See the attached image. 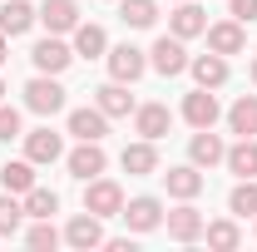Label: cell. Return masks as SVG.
<instances>
[{
  "label": "cell",
  "instance_id": "obj_13",
  "mask_svg": "<svg viewBox=\"0 0 257 252\" xmlns=\"http://www.w3.org/2000/svg\"><path fill=\"white\" fill-rule=\"evenodd\" d=\"M208 50L213 55H242L247 50V30L237 25V20H223V25H208Z\"/></svg>",
  "mask_w": 257,
  "mask_h": 252
},
{
  "label": "cell",
  "instance_id": "obj_31",
  "mask_svg": "<svg viewBox=\"0 0 257 252\" xmlns=\"http://www.w3.org/2000/svg\"><path fill=\"white\" fill-rule=\"evenodd\" d=\"M20 222H25V203L15 193H0V237H10Z\"/></svg>",
  "mask_w": 257,
  "mask_h": 252
},
{
  "label": "cell",
  "instance_id": "obj_10",
  "mask_svg": "<svg viewBox=\"0 0 257 252\" xmlns=\"http://www.w3.org/2000/svg\"><path fill=\"white\" fill-rule=\"evenodd\" d=\"M119 218L128 222V232H154V227H163V203L159 198H134V203H124Z\"/></svg>",
  "mask_w": 257,
  "mask_h": 252
},
{
  "label": "cell",
  "instance_id": "obj_19",
  "mask_svg": "<svg viewBox=\"0 0 257 252\" xmlns=\"http://www.w3.org/2000/svg\"><path fill=\"white\" fill-rule=\"evenodd\" d=\"M223 139L213 134V129H198L193 134V144H188V163H198V168H213V163H223Z\"/></svg>",
  "mask_w": 257,
  "mask_h": 252
},
{
  "label": "cell",
  "instance_id": "obj_5",
  "mask_svg": "<svg viewBox=\"0 0 257 252\" xmlns=\"http://www.w3.org/2000/svg\"><path fill=\"white\" fill-rule=\"evenodd\" d=\"M144 69H149V55H144L139 45H114V50H109V79H119V84H134Z\"/></svg>",
  "mask_w": 257,
  "mask_h": 252
},
{
  "label": "cell",
  "instance_id": "obj_11",
  "mask_svg": "<svg viewBox=\"0 0 257 252\" xmlns=\"http://www.w3.org/2000/svg\"><path fill=\"white\" fill-rule=\"evenodd\" d=\"M25 139V158L30 163H55V158H64V139L55 134V129H35V134H20Z\"/></svg>",
  "mask_w": 257,
  "mask_h": 252
},
{
  "label": "cell",
  "instance_id": "obj_27",
  "mask_svg": "<svg viewBox=\"0 0 257 252\" xmlns=\"http://www.w3.org/2000/svg\"><path fill=\"white\" fill-rule=\"evenodd\" d=\"M119 20L134 30H149L159 20V0H119Z\"/></svg>",
  "mask_w": 257,
  "mask_h": 252
},
{
  "label": "cell",
  "instance_id": "obj_12",
  "mask_svg": "<svg viewBox=\"0 0 257 252\" xmlns=\"http://www.w3.org/2000/svg\"><path fill=\"white\" fill-rule=\"evenodd\" d=\"M128 178H149V173H159V149H154V139H139V144H128L124 154H119Z\"/></svg>",
  "mask_w": 257,
  "mask_h": 252
},
{
  "label": "cell",
  "instance_id": "obj_15",
  "mask_svg": "<svg viewBox=\"0 0 257 252\" xmlns=\"http://www.w3.org/2000/svg\"><path fill=\"white\" fill-rule=\"evenodd\" d=\"M218 114H223V109H218V99L208 94L203 84H198V89L183 99V119H188L193 129H213V124H218Z\"/></svg>",
  "mask_w": 257,
  "mask_h": 252
},
{
  "label": "cell",
  "instance_id": "obj_25",
  "mask_svg": "<svg viewBox=\"0 0 257 252\" xmlns=\"http://www.w3.org/2000/svg\"><path fill=\"white\" fill-rule=\"evenodd\" d=\"M0 188H5V193H30L35 188V163H30V158L5 163V168H0Z\"/></svg>",
  "mask_w": 257,
  "mask_h": 252
},
{
  "label": "cell",
  "instance_id": "obj_4",
  "mask_svg": "<svg viewBox=\"0 0 257 252\" xmlns=\"http://www.w3.org/2000/svg\"><path fill=\"white\" fill-rule=\"evenodd\" d=\"M30 60H35L40 74H64L69 60H74V45H64L60 35H50V40H40V45L30 50Z\"/></svg>",
  "mask_w": 257,
  "mask_h": 252
},
{
  "label": "cell",
  "instance_id": "obj_26",
  "mask_svg": "<svg viewBox=\"0 0 257 252\" xmlns=\"http://www.w3.org/2000/svg\"><path fill=\"white\" fill-rule=\"evenodd\" d=\"M104 50H109V35L99 30V25H84V20H79V25H74V55H84V60H99Z\"/></svg>",
  "mask_w": 257,
  "mask_h": 252
},
{
  "label": "cell",
  "instance_id": "obj_9",
  "mask_svg": "<svg viewBox=\"0 0 257 252\" xmlns=\"http://www.w3.org/2000/svg\"><path fill=\"white\" fill-rule=\"evenodd\" d=\"M163 227H168V237H173V242H198V237H203V213L188 208V198H183V208L163 213Z\"/></svg>",
  "mask_w": 257,
  "mask_h": 252
},
{
  "label": "cell",
  "instance_id": "obj_20",
  "mask_svg": "<svg viewBox=\"0 0 257 252\" xmlns=\"http://www.w3.org/2000/svg\"><path fill=\"white\" fill-rule=\"evenodd\" d=\"M168 25H173V35H178V40H193V35L208 30V15H203L193 0H178V10L168 15Z\"/></svg>",
  "mask_w": 257,
  "mask_h": 252
},
{
  "label": "cell",
  "instance_id": "obj_35",
  "mask_svg": "<svg viewBox=\"0 0 257 252\" xmlns=\"http://www.w3.org/2000/svg\"><path fill=\"white\" fill-rule=\"evenodd\" d=\"M5 45H10V35L0 30V64H5Z\"/></svg>",
  "mask_w": 257,
  "mask_h": 252
},
{
  "label": "cell",
  "instance_id": "obj_32",
  "mask_svg": "<svg viewBox=\"0 0 257 252\" xmlns=\"http://www.w3.org/2000/svg\"><path fill=\"white\" fill-rule=\"evenodd\" d=\"M55 242H60V232H55V222H50V218H35V227L25 232V247L45 252V247H55Z\"/></svg>",
  "mask_w": 257,
  "mask_h": 252
},
{
  "label": "cell",
  "instance_id": "obj_17",
  "mask_svg": "<svg viewBox=\"0 0 257 252\" xmlns=\"http://www.w3.org/2000/svg\"><path fill=\"white\" fill-rule=\"evenodd\" d=\"M69 134H74V139H94V144H104V134H109V114H104V109H74V114H69Z\"/></svg>",
  "mask_w": 257,
  "mask_h": 252
},
{
  "label": "cell",
  "instance_id": "obj_24",
  "mask_svg": "<svg viewBox=\"0 0 257 252\" xmlns=\"http://www.w3.org/2000/svg\"><path fill=\"white\" fill-rule=\"evenodd\" d=\"M35 20H40V15L30 10V0H5V5H0V30L5 35H25Z\"/></svg>",
  "mask_w": 257,
  "mask_h": 252
},
{
  "label": "cell",
  "instance_id": "obj_38",
  "mask_svg": "<svg viewBox=\"0 0 257 252\" xmlns=\"http://www.w3.org/2000/svg\"><path fill=\"white\" fill-rule=\"evenodd\" d=\"M173 5H178V0H173Z\"/></svg>",
  "mask_w": 257,
  "mask_h": 252
},
{
  "label": "cell",
  "instance_id": "obj_8",
  "mask_svg": "<svg viewBox=\"0 0 257 252\" xmlns=\"http://www.w3.org/2000/svg\"><path fill=\"white\" fill-rule=\"evenodd\" d=\"M168 129H173L168 104H139V109H134V134H139V139H154V144H159Z\"/></svg>",
  "mask_w": 257,
  "mask_h": 252
},
{
  "label": "cell",
  "instance_id": "obj_14",
  "mask_svg": "<svg viewBox=\"0 0 257 252\" xmlns=\"http://www.w3.org/2000/svg\"><path fill=\"white\" fill-rule=\"evenodd\" d=\"M40 25L50 35H69L79 25V5H74V0H45V5H40Z\"/></svg>",
  "mask_w": 257,
  "mask_h": 252
},
{
  "label": "cell",
  "instance_id": "obj_34",
  "mask_svg": "<svg viewBox=\"0 0 257 252\" xmlns=\"http://www.w3.org/2000/svg\"><path fill=\"white\" fill-rule=\"evenodd\" d=\"M227 5H232V20L237 25H252L257 20V0H227Z\"/></svg>",
  "mask_w": 257,
  "mask_h": 252
},
{
  "label": "cell",
  "instance_id": "obj_3",
  "mask_svg": "<svg viewBox=\"0 0 257 252\" xmlns=\"http://www.w3.org/2000/svg\"><path fill=\"white\" fill-rule=\"evenodd\" d=\"M149 64L159 69L163 79L183 74V69H188V50H183V40H178V35H163V40H154V50H149Z\"/></svg>",
  "mask_w": 257,
  "mask_h": 252
},
{
  "label": "cell",
  "instance_id": "obj_21",
  "mask_svg": "<svg viewBox=\"0 0 257 252\" xmlns=\"http://www.w3.org/2000/svg\"><path fill=\"white\" fill-rule=\"evenodd\" d=\"M163 183H168L173 198H198L203 193V173H198V163H178V168L163 173Z\"/></svg>",
  "mask_w": 257,
  "mask_h": 252
},
{
  "label": "cell",
  "instance_id": "obj_30",
  "mask_svg": "<svg viewBox=\"0 0 257 252\" xmlns=\"http://www.w3.org/2000/svg\"><path fill=\"white\" fill-rule=\"evenodd\" d=\"M227 208H232L237 218H257V178H242V183L232 188V198H227Z\"/></svg>",
  "mask_w": 257,
  "mask_h": 252
},
{
  "label": "cell",
  "instance_id": "obj_28",
  "mask_svg": "<svg viewBox=\"0 0 257 252\" xmlns=\"http://www.w3.org/2000/svg\"><path fill=\"white\" fill-rule=\"evenodd\" d=\"M203 237H208V247H218V252H232L237 242H242V232H237V222H232V218L203 222Z\"/></svg>",
  "mask_w": 257,
  "mask_h": 252
},
{
  "label": "cell",
  "instance_id": "obj_23",
  "mask_svg": "<svg viewBox=\"0 0 257 252\" xmlns=\"http://www.w3.org/2000/svg\"><path fill=\"white\" fill-rule=\"evenodd\" d=\"M223 163H227V173H237V178H257V144L252 139H237L223 154Z\"/></svg>",
  "mask_w": 257,
  "mask_h": 252
},
{
  "label": "cell",
  "instance_id": "obj_22",
  "mask_svg": "<svg viewBox=\"0 0 257 252\" xmlns=\"http://www.w3.org/2000/svg\"><path fill=\"white\" fill-rule=\"evenodd\" d=\"M227 129H232L237 139H257V94H242L227 109Z\"/></svg>",
  "mask_w": 257,
  "mask_h": 252
},
{
  "label": "cell",
  "instance_id": "obj_37",
  "mask_svg": "<svg viewBox=\"0 0 257 252\" xmlns=\"http://www.w3.org/2000/svg\"><path fill=\"white\" fill-rule=\"evenodd\" d=\"M0 94H5V79H0Z\"/></svg>",
  "mask_w": 257,
  "mask_h": 252
},
{
  "label": "cell",
  "instance_id": "obj_33",
  "mask_svg": "<svg viewBox=\"0 0 257 252\" xmlns=\"http://www.w3.org/2000/svg\"><path fill=\"white\" fill-rule=\"evenodd\" d=\"M10 139H20V109L0 104V144H10Z\"/></svg>",
  "mask_w": 257,
  "mask_h": 252
},
{
  "label": "cell",
  "instance_id": "obj_29",
  "mask_svg": "<svg viewBox=\"0 0 257 252\" xmlns=\"http://www.w3.org/2000/svg\"><path fill=\"white\" fill-rule=\"evenodd\" d=\"M55 213H60V193H50V188L25 193V218H55Z\"/></svg>",
  "mask_w": 257,
  "mask_h": 252
},
{
  "label": "cell",
  "instance_id": "obj_6",
  "mask_svg": "<svg viewBox=\"0 0 257 252\" xmlns=\"http://www.w3.org/2000/svg\"><path fill=\"white\" fill-rule=\"evenodd\" d=\"M64 163H69V173H74L79 183H89V178H99V173L109 168V158H104V149H99L94 139H79V149L64 158Z\"/></svg>",
  "mask_w": 257,
  "mask_h": 252
},
{
  "label": "cell",
  "instance_id": "obj_16",
  "mask_svg": "<svg viewBox=\"0 0 257 252\" xmlns=\"http://www.w3.org/2000/svg\"><path fill=\"white\" fill-rule=\"evenodd\" d=\"M188 74L203 84V89H223L227 84V55H198V60H188Z\"/></svg>",
  "mask_w": 257,
  "mask_h": 252
},
{
  "label": "cell",
  "instance_id": "obj_18",
  "mask_svg": "<svg viewBox=\"0 0 257 252\" xmlns=\"http://www.w3.org/2000/svg\"><path fill=\"white\" fill-rule=\"evenodd\" d=\"M94 104L109 114V119H124V114H134V94H128V84H119V79L99 84V89H94Z\"/></svg>",
  "mask_w": 257,
  "mask_h": 252
},
{
  "label": "cell",
  "instance_id": "obj_2",
  "mask_svg": "<svg viewBox=\"0 0 257 252\" xmlns=\"http://www.w3.org/2000/svg\"><path fill=\"white\" fill-rule=\"evenodd\" d=\"M84 208H89L94 218H119V213H124V188L109 183V178H89V183H84Z\"/></svg>",
  "mask_w": 257,
  "mask_h": 252
},
{
  "label": "cell",
  "instance_id": "obj_1",
  "mask_svg": "<svg viewBox=\"0 0 257 252\" xmlns=\"http://www.w3.org/2000/svg\"><path fill=\"white\" fill-rule=\"evenodd\" d=\"M25 109H30V114H45V119L60 114V109H64V84L55 79V74L30 79V84H25Z\"/></svg>",
  "mask_w": 257,
  "mask_h": 252
},
{
  "label": "cell",
  "instance_id": "obj_7",
  "mask_svg": "<svg viewBox=\"0 0 257 252\" xmlns=\"http://www.w3.org/2000/svg\"><path fill=\"white\" fill-rule=\"evenodd\" d=\"M64 242H69V247H79V252L104 247V218H94V213L84 208L79 218H69V227H64Z\"/></svg>",
  "mask_w": 257,
  "mask_h": 252
},
{
  "label": "cell",
  "instance_id": "obj_36",
  "mask_svg": "<svg viewBox=\"0 0 257 252\" xmlns=\"http://www.w3.org/2000/svg\"><path fill=\"white\" fill-rule=\"evenodd\" d=\"M252 79H257V60H252Z\"/></svg>",
  "mask_w": 257,
  "mask_h": 252
}]
</instances>
